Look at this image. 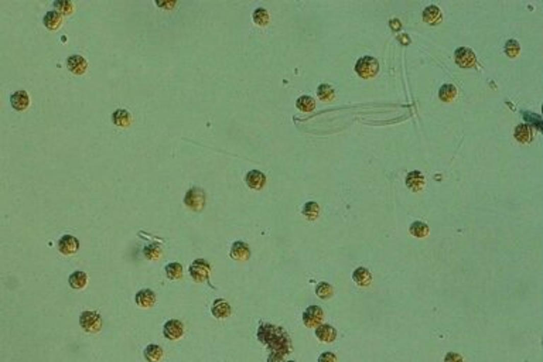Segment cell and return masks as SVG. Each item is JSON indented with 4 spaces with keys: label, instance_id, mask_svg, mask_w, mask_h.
Masks as SVG:
<instances>
[{
    "label": "cell",
    "instance_id": "6da1fadb",
    "mask_svg": "<svg viewBox=\"0 0 543 362\" xmlns=\"http://www.w3.org/2000/svg\"><path fill=\"white\" fill-rule=\"evenodd\" d=\"M355 73L361 77L362 80H369L376 77L379 73V62L378 60L372 56H365L360 58L355 64Z\"/></svg>",
    "mask_w": 543,
    "mask_h": 362
},
{
    "label": "cell",
    "instance_id": "7a4b0ae2",
    "mask_svg": "<svg viewBox=\"0 0 543 362\" xmlns=\"http://www.w3.org/2000/svg\"><path fill=\"white\" fill-rule=\"evenodd\" d=\"M211 275V264L205 259H196L190 266V276L197 283H208Z\"/></svg>",
    "mask_w": 543,
    "mask_h": 362
},
{
    "label": "cell",
    "instance_id": "3957f363",
    "mask_svg": "<svg viewBox=\"0 0 543 362\" xmlns=\"http://www.w3.org/2000/svg\"><path fill=\"white\" fill-rule=\"evenodd\" d=\"M184 204L185 207L196 212H200L205 207V192L198 187H193L187 191V194L184 197Z\"/></svg>",
    "mask_w": 543,
    "mask_h": 362
},
{
    "label": "cell",
    "instance_id": "277c9868",
    "mask_svg": "<svg viewBox=\"0 0 543 362\" xmlns=\"http://www.w3.org/2000/svg\"><path fill=\"white\" fill-rule=\"evenodd\" d=\"M80 325L85 332L95 334L102 328V317L97 311H84L80 317Z\"/></svg>",
    "mask_w": 543,
    "mask_h": 362
},
{
    "label": "cell",
    "instance_id": "5b68a950",
    "mask_svg": "<svg viewBox=\"0 0 543 362\" xmlns=\"http://www.w3.org/2000/svg\"><path fill=\"white\" fill-rule=\"evenodd\" d=\"M323 320L324 311L321 307L310 306L303 313V324L309 328H317L318 325L323 324Z\"/></svg>",
    "mask_w": 543,
    "mask_h": 362
},
{
    "label": "cell",
    "instance_id": "8992f818",
    "mask_svg": "<svg viewBox=\"0 0 543 362\" xmlns=\"http://www.w3.org/2000/svg\"><path fill=\"white\" fill-rule=\"evenodd\" d=\"M454 60L458 67L461 68H474L477 65L476 53L467 47H460L454 53Z\"/></svg>",
    "mask_w": 543,
    "mask_h": 362
},
{
    "label": "cell",
    "instance_id": "52a82bcc",
    "mask_svg": "<svg viewBox=\"0 0 543 362\" xmlns=\"http://www.w3.org/2000/svg\"><path fill=\"white\" fill-rule=\"evenodd\" d=\"M163 334L167 340L176 341L184 335V325L178 320H169L163 327Z\"/></svg>",
    "mask_w": 543,
    "mask_h": 362
},
{
    "label": "cell",
    "instance_id": "ba28073f",
    "mask_svg": "<svg viewBox=\"0 0 543 362\" xmlns=\"http://www.w3.org/2000/svg\"><path fill=\"white\" fill-rule=\"evenodd\" d=\"M80 249V240L77 239L73 235H64L58 240V251L61 252L62 255H74L77 253Z\"/></svg>",
    "mask_w": 543,
    "mask_h": 362
},
{
    "label": "cell",
    "instance_id": "9c48e42d",
    "mask_svg": "<svg viewBox=\"0 0 543 362\" xmlns=\"http://www.w3.org/2000/svg\"><path fill=\"white\" fill-rule=\"evenodd\" d=\"M136 304L141 308H152L156 304V293L150 288H143L139 290L134 296Z\"/></svg>",
    "mask_w": 543,
    "mask_h": 362
},
{
    "label": "cell",
    "instance_id": "30bf717a",
    "mask_svg": "<svg viewBox=\"0 0 543 362\" xmlns=\"http://www.w3.org/2000/svg\"><path fill=\"white\" fill-rule=\"evenodd\" d=\"M232 259L235 260H239V262H245L250 258V249L249 245H246L242 240H237L233 242L231 246V252H229Z\"/></svg>",
    "mask_w": 543,
    "mask_h": 362
},
{
    "label": "cell",
    "instance_id": "8fae6325",
    "mask_svg": "<svg viewBox=\"0 0 543 362\" xmlns=\"http://www.w3.org/2000/svg\"><path fill=\"white\" fill-rule=\"evenodd\" d=\"M245 181L252 190H262L266 184V176L259 170H252L245 176Z\"/></svg>",
    "mask_w": 543,
    "mask_h": 362
},
{
    "label": "cell",
    "instance_id": "7c38bea8",
    "mask_svg": "<svg viewBox=\"0 0 543 362\" xmlns=\"http://www.w3.org/2000/svg\"><path fill=\"white\" fill-rule=\"evenodd\" d=\"M211 313H213L215 319L224 320L228 319V317L231 316L232 308L231 306H229V303L226 300H224V299H217V300L213 303V306H211Z\"/></svg>",
    "mask_w": 543,
    "mask_h": 362
},
{
    "label": "cell",
    "instance_id": "4fadbf2b",
    "mask_svg": "<svg viewBox=\"0 0 543 362\" xmlns=\"http://www.w3.org/2000/svg\"><path fill=\"white\" fill-rule=\"evenodd\" d=\"M316 337L318 341L324 344H331L336 341L337 330L329 324H321L316 328Z\"/></svg>",
    "mask_w": 543,
    "mask_h": 362
},
{
    "label": "cell",
    "instance_id": "5bb4252c",
    "mask_svg": "<svg viewBox=\"0 0 543 362\" xmlns=\"http://www.w3.org/2000/svg\"><path fill=\"white\" fill-rule=\"evenodd\" d=\"M424 184H426V178L421 174L420 172H410L406 177V187L409 188L410 191L413 192H419L424 188Z\"/></svg>",
    "mask_w": 543,
    "mask_h": 362
},
{
    "label": "cell",
    "instance_id": "9a60e30c",
    "mask_svg": "<svg viewBox=\"0 0 543 362\" xmlns=\"http://www.w3.org/2000/svg\"><path fill=\"white\" fill-rule=\"evenodd\" d=\"M67 68L75 75H82L85 74L86 69H88V62L84 57L81 56H71L68 57L67 60Z\"/></svg>",
    "mask_w": 543,
    "mask_h": 362
},
{
    "label": "cell",
    "instance_id": "2e32d148",
    "mask_svg": "<svg viewBox=\"0 0 543 362\" xmlns=\"http://www.w3.org/2000/svg\"><path fill=\"white\" fill-rule=\"evenodd\" d=\"M352 280H354L355 284L360 286V287H368V286L372 284V273H371V270L369 269L361 266V268H357V269L354 270V273H352Z\"/></svg>",
    "mask_w": 543,
    "mask_h": 362
},
{
    "label": "cell",
    "instance_id": "e0dca14e",
    "mask_svg": "<svg viewBox=\"0 0 543 362\" xmlns=\"http://www.w3.org/2000/svg\"><path fill=\"white\" fill-rule=\"evenodd\" d=\"M423 20L430 26H437L443 20V13L436 5H430L423 10Z\"/></svg>",
    "mask_w": 543,
    "mask_h": 362
},
{
    "label": "cell",
    "instance_id": "ac0fdd59",
    "mask_svg": "<svg viewBox=\"0 0 543 362\" xmlns=\"http://www.w3.org/2000/svg\"><path fill=\"white\" fill-rule=\"evenodd\" d=\"M10 102H12V106L16 111L23 112L29 108L30 98H29V95H27L26 91H17V92H14L10 96Z\"/></svg>",
    "mask_w": 543,
    "mask_h": 362
},
{
    "label": "cell",
    "instance_id": "d6986e66",
    "mask_svg": "<svg viewBox=\"0 0 543 362\" xmlns=\"http://www.w3.org/2000/svg\"><path fill=\"white\" fill-rule=\"evenodd\" d=\"M43 23L49 30H58L62 26V16L57 10H51L44 16Z\"/></svg>",
    "mask_w": 543,
    "mask_h": 362
},
{
    "label": "cell",
    "instance_id": "ffe728a7",
    "mask_svg": "<svg viewBox=\"0 0 543 362\" xmlns=\"http://www.w3.org/2000/svg\"><path fill=\"white\" fill-rule=\"evenodd\" d=\"M143 356L147 362H159L161 361L163 358V348L160 345H156V344H150L147 345L145 351H143Z\"/></svg>",
    "mask_w": 543,
    "mask_h": 362
},
{
    "label": "cell",
    "instance_id": "44dd1931",
    "mask_svg": "<svg viewBox=\"0 0 543 362\" xmlns=\"http://www.w3.org/2000/svg\"><path fill=\"white\" fill-rule=\"evenodd\" d=\"M112 122L113 125H116L117 128H129L130 123H132V116L128 111L125 109H116L112 115Z\"/></svg>",
    "mask_w": 543,
    "mask_h": 362
},
{
    "label": "cell",
    "instance_id": "7402d4cb",
    "mask_svg": "<svg viewBox=\"0 0 543 362\" xmlns=\"http://www.w3.org/2000/svg\"><path fill=\"white\" fill-rule=\"evenodd\" d=\"M68 282H69V286L75 290H82L88 284V276H86L85 272L77 270L69 276Z\"/></svg>",
    "mask_w": 543,
    "mask_h": 362
},
{
    "label": "cell",
    "instance_id": "603a6c76",
    "mask_svg": "<svg viewBox=\"0 0 543 362\" xmlns=\"http://www.w3.org/2000/svg\"><path fill=\"white\" fill-rule=\"evenodd\" d=\"M409 232L415 236V238H419V239H423L426 238L430 232V228L426 222L423 221H415L410 224Z\"/></svg>",
    "mask_w": 543,
    "mask_h": 362
},
{
    "label": "cell",
    "instance_id": "cb8c5ba5",
    "mask_svg": "<svg viewBox=\"0 0 543 362\" xmlns=\"http://www.w3.org/2000/svg\"><path fill=\"white\" fill-rule=\"evenodd\" d=\"M439 98L443 101V102H453L454 99L457 98V88L453 85V84H444V85L440 88L439 91Z\"/></svg>",
    "mask_w": 543,
    "mask_h": 362
},
{
    "label": "cell",
    "instance_id": "d4e9b609",
    "mask_svg": "<svg viewBox=\"0 0 543 362\" xmlns=\"http://www.w3.org/2000/svg\"><path fill=\"white\" fill-rule=\"evenodd\" d=\"M301 214L304 215L305 218L309 221H316L320 215V205L314 201H309L303 205V209H301Z\"/></svg>",
    "mask_w": 543,
    "mask_h": 362
},
{
    "label": "cell",
    "instance_id": "484cf974",
    "mask_svg": "<svg viewBox=\"0 0 543 362\" xmlns=\"http://www.w3.org/2000/svg\"><path fill=\"white\" fill-rule=\"evenodd\" d=\"M143 255H145L149 260H152V262L159 260V259L161 258V255H163L161 245H159V244H150V245L145 246V249H143Z\"/></svg>",
    "mask_w": 543,
    "mask_h": 362
},
{
    "label": "cell",
    "instance_id": "4316f807",
    "mask_svg": "<svg viewBox=\"0 0 543 362\" xmlns=\"http://www.w3.org/2000/svg\"><path fill=\"white\" fill-rule=\"evenodd\" d=\"M164 273L167 279L170 280H177V279H181L183 277V266L180 263H169L166 264Z\"/></svg>",
    "mask_w": 543,
    "mask_h": 362
},
{
    "label": "cell",
    "instance_id": "83f0119b",
    "mask_svg": "<svg viewBox=\"0 0 543 362\" xmlns=\"http://www.w3.org/2000/svg\"><path fill=\"white\" fill-rule=\"evenodd\" d=\"M317 95L318 98L321 99L323 102H329V101H333L334 96H336V91H334V88L328 85V84H321V85L317 88Z\"/></svg>",
    "mask_w": 543,
    "mask_h": 362
},
{
    "label": "cell",
    "instance_id": "f1b7e54d",
    "mask_svg": "<svg viewBox=\"0 0 543 362\" xmlns=\"http://www.w3.org/2000/svg\"><path fill=\"white\" fill-rule=\"evenodd\" d=\"M296 106H297L301 112H312L314 111V108H316V101H314V98H312V96H309V95H303V96H300V98L296 101Z\"/></svg>",
    "mask_w": 543,
    "mask_h": 362
},
{
    "label": "cell",
    "instance_id": "f546056e",
    "mask_svg": "<svg viewBox=\"0 0 543 362\" xmlns=\"http://www.w3.org/2000/svg\"><path fill=\"white\" fill-rule=\"evenodd\" d=\"M316 295H317L320 299H323V300H328V299H331V297L334 296V287L327 282L318 283L317 287H316Z\"/></svg>",
    "mask_w": 543,
    "mask_h": 362
},
{
    "label": "cell",
    "instance_id": "4dcf8cb0",
    "mask_svg": "<svg viewBox=\"0 0 543 362\" xmlns=\"http://www.w3.org/2000/svg\"><path fill=\"white\" fill-rule=\"evenodd\" d=\"M252 19H253V21H255V25L259 26V27H266V26L269 25V20H270V17H269V13L266 9H263V7H257L256 10L253 12Z\"/></svg>",
    "mask_w": 543,
    "mask_h": 362
},
{
    "label": "cell",
    "instance_id": "1f68e13d",
    "mask_svg": "<svg viewBox=\"0 0 543 362\" xmlns=\"http://www.w3.org/2000/svg\"><path fill=\"white\" fill-rule=\"evenodd\" d=\"M515 137H516V140L522 141V143L531 141V129H529L526 125H519V126H516V129H515Z\"/></svg>",
    "mask_w": 543,
    "mask_h": 362
},
{
    "label": "cell",
    "instance_id": "d6a6232c",
    "mask_svg": "<svg viewBox=\"0 0 543 362\" xmlns=\"http://www.w3.org/2000/svg\"><path fill=\"white\" fill-rule=\"evenodd\" d=\"M53 6L57 9V12L60 14H64V16H69L73 14L74 12V3L73 2H68V0H64V2H54Z\"/></svg>",
    "mask_w": 543,
    "mask_h": 362
},
{
    "label": "cell",
    "instance_id": "836d02e7",
    "mask_svg": "<svg viewBox=\"0 0 543 362\" xmlns=\"http://www.w3.org/2000/svg\"><path fill=\"white\" fill-rule=\"evenodd\" d=\"M505 54L511 58H515L518 57V54L521 53V45L516 40H508L507 44H505Z\"/></svg>",
    "mask_w": 543,
    "mask_h": 362
},
{
    "label": "cell",
    "instance_id": "e575fe53",
    "mask_svg": "<svg viewBox=\"0 0 543 362\" xmlns=\"http://www.w3.org/2000/svg\"><path fill=\"white\" fill-rule=\"evenodd\" d=\"M443 362H464V358L457 352H447Z\"/></svg>",
    "mask_w": 543,
    "mask_h": 362
},
{
    "label": "cell",
    "instance_id": "d590c367",
    "mask_svg": "<svg viewBox=\"0 0 543 362\" xmlns=\"http://www.w3.org/2000/svg\"><path fill=\"white\" fill-rule=\"evenodd\" d=\"M317 362H338V359H337L336 354H333V352H323L318 356Z\"/></svg>",
    "mask_w": 543,
    "mask_h": 362
},
{
    "label": "cell",
    "instance_id": "8d00e7d4",
    "mask_svg": "<svg viewBox=\"0 0 543 362\" xmlns=\"http://www.w3.org/2000/svg\"><path fill=\"white\" fill-rule=\"evenodd\" d=\"M157 6H159V7H173V6H174V3H170V5H161V3H157Z\"/></svg>",
    "mask_w": 543,
    "mask_h": 362
},
{
    "label": "cell",
    "instance_id": "74e56055",
    "mask_svg": "<svg viewBox=\"0 0 543 362\" xmlns=\"http://www.w3.org/2000/svg\"><path fill=\"white\" fill-rule=\"evenodd\" d=\"M287 362H296V361H287Z\"/></svg>",
    "mask_w": 543,
    "mask_h": 362
}]
</instances>
